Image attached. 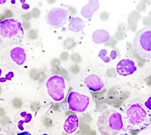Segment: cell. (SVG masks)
Wrapping results in <instances>:
<instances>
[{
	"label": "cell",
	"instance_id": "6da1fadb",
	"mask_svg": "<svg viewBox=\"0 0 151 135\" xmlns=\"http://www.w3.org/2000/svg\"><path fill=\"white\" fill-rule=\"evenodd\" d=\"M24 30L18 19L9 18L0 21V47L10 48L18 45L24 38Z\"/></svg>",
	"mask_w": 151,
	"mask_h": 135
},
{
	"label": "cell",
	"instance_id": "7a4b0ae2",
	"mask_svg": "<svg viewBox=\"0 0 151 135\" xmlns=\"http://www.w3.org/2000/svg\"><path fill=\"white\" fill-rule=\"evenodd\" d=\"M124 120L127 128L133 131H140L150 126V113L139 103L129 104L124 111Z\"/></svg>",
	"mask_w": 151,
	"mask_h": 135
},
{
	"label": "cell",
	"instance_id": "3957f363",
	"mask_svg": "<svg viewBox=\"0 0 151 135\" xmlns=\"http://www.w3.org/2000/svg\"><path fill=\"white\" fill-rule=\"evenodd\" d=\"M96 127L102 135L116 134L124 127L123 116L115 109H106L99 115Z\"/></svg>",
	"mask_w": 151,
	"mask_h": 135
},
{
	"label": "cell",
	"instance_id": "277c9868",
	"mask_svg": "<svg viewBox=\"0 0 151 135\" xmlns=\"http://www.w3.org/2000/svg\"><path fill=\"white\" fill-rule=\"evenodd\" d=\"M45 89L50 98L56 102H60L66 97L69 84L64 77L53 75L46 81Z\"/></svg>",
	"mask_w": 151,
	"mask_h": 135
},
{
	"label": "cell",
	"instance_id": "5b68a950",
	"mask_svg": "<svg viewBox=\"0 0 151 135\" xmlns=\"http://www.w3.org/2000/svg\"><path fill=\"white\" fill-rule=\"evenodd\" d=\"M132 48L141 57L151 59V25L136 32L132 40Z\"/></svg>",
	"mask_w": 151,
	"mask_h": 135
},
{
	"label": "cell",
	"instance_id": "8992f818",
	"mask_svg": "<svg viewBox=\"0 0 151 135\" xmlns=\"http://www.w3.org/2000/svg\"><path fill=\"white\" fill-rule=\"evenodd\" d=\"M68 17V10L60 7H55L50 9L46 14V21L50 27L54 28H59L66 24Z\"/></svg>",
	"mask_w": 151,
	"mask_h": 135
},
{
	"label": "cell",
	"instance_id": "52a82bcc",
	"mask_svg": "<svg viewBox=\"0 0 151 135\" xmlns=\"http://www.w3.org/2000/svg\"><path fill=\"white\" fill-rule=\"evenodd\" d=\"M90 98L88 95L77 91H71L68 95V108L77 113H82L88 108Z\"/></svg>",
	"mask_w": 151,
	"mask_h": 135
},
{
	"label": "cell",
	"instance_id": "ba28073f",
	"mask_svg": "<svg viewBox=\"0 0 151 135\" xmlns=\"http://www.w3.org/2000/svg\"><path fill=\"white\" fill-rule=\"evenodd\" d=\"M5 61L13 68L22 66L27 60L25 50L20 46H14L7 50L5 54Z\"/></svg>",
	"mask_w": 151,
	"mask_h": 135
},
{
	"label": "cell",
	"instance_id": "9c48e42d",
	"mask_svg": "<svg viewBox=\"0 0 151 135\" xmlns=\"http://www.w3.org/2000/svg\"><path fill=\"white\" fill-rule=\"evenodd\" d=\"M84 83L88 90L93 91H99L105 86L102 78L95 73L87 75L84 79Z\"/></svg>",
	"mask_w": 151,
	"mask_h": 135
},
{
	"label": "cell",
	"instance_id": "30bf717a",
	"mask_svg": "<svg viewBox=\"0 0 151 135\" xmlns=\"http://www.w3.org/2000/svg\"><path fill=\"white\" fill-rule=\"evenodd\" d=\"M136 70L137 68L134 62L129 59L121 60L120 62H118L116 67L117 73L122 77L131 75L136 72Z\"/></svg>",
	"mask_w": 151,
	"mask_h": 135
},
{
	"label": "cell",
	"instance_id": "8fae6325",
	"mask_svg": "<svg viewBox=\"0 0 151 135\" xmlns=\"http://www.w3.org/2000/svg\"><path fill=\"white\" fill-rule=\"evenodd\" d=\"M79 120L77 115H70L64 123V130L68 134L74 133L78 127Z\"/></svg>",
	"mask_w": 151,
	"mask_h": 135
},
{
	"label": "cell",
	"instance_id": "7c38bea8",
	"mask_svg": "<svg viewBox=\"0 0 151 135\" xmlns=\"http://www.w3.org/2000/svg\"><path fill=\"white\" fill-rule=\"evenodd\" d=\"M99 5L98 1H89L88 5H85L81 10V15L85 18H91L93 14L99 9Z\"/></svg>",
	"mask_w": 151,
	"mask_h": 135
},
{
	"label": "cell",
	"instance_id": "4fadbf2b",
	"mask_svg": "<svg viewBox=\"0 0 151 135\" xmlns=\"http://www.w3.org/2000/svg\"><path fill=\"white\" fill-rule=\"evenodd\" d=\"M14 77V73L10 67L5 65H0V83H6L11 80Z\"/></svg>",
	"mask_w": 151,
	"mask_h": 135
},
{
	"label": "cell",
	"instance_id": "5bb4252c",
	"mask_svg": "<svg viewBox=\"0 0 151 135\" xmlns=\"http://www.w3.org/2000/svg\"><path fill=\"white\" fill-rule=\"evenodd\" d=\"M69 21L70 24L69 26H68V29L70 31L73 32H78L83 30L85 27V23L84 21L80 18V17H70Z\"/></svg>",
	"mask_w": 151,
	"mask_h": 135
},
{
	"label": "cell",
	"instance_id": "9a60e30c",
	"mask_svg": "<svg viewBox=\"0 0 151 135\" xmlns=\"http://www.w3.org/2000/svg\"><path fill=\"white\" fill-rule=\"evenodd\" d=\"M110 39V34L105 30H97L92 35V39L96 44H102Z\"/></svg>",
	"mask_w": 151,
	"mask_h": 135
},
{
	"label": "cell",
	"instance_id": "2e32d148",
	"mask_svg": "<svg viewBox=\"0 0 151 135\" xmlns=\"http://www.w3.org/2000/svg\"><path fill=\"white\" fill-rule=\"evenodd\" d=\"M19 116L20 119L17 123V127H18L19 129L23 131L24 129L23 125L24 124H28L31 122L32 115L27 111H22L19 113Z\"/></svg>",
	"mask_w": 151,
	"mask_h": 135
},
{
	"label": "cell",
	"instance_id": "e0dca14e",
	"mask_svg": "<svg viewBox=\"0 0 151 135\" xmlns=\"http://www.w3.org/2000/svg\"><path fill=\"white\" fill-rule=\"evenodd\" d=\"M144 105L146 107V108L151 111V97L148 98V99L145 101Z\"/></svg>",
	"mask_w": 151,
	"mask_h": 135
},
{
	"label": "cell",
	"instance_id": "ac0fdd59",
	"mask_svg": "<svg viewBox=\"0 0 151 135\" xmlns=\"http://www.w3.org/2000/svg\"><path fill=\"white\" fill-rule=\"evenodd\" d=\"M17 135H32V134L29 132H28V131H24V132L18 133Z\"/></svg>",
	"mask_w": 151,
	"mask_h": 135
},
{
	"label": "cell",
	"instance_id": "d6986e66",
	"mask_svg": "<svg viewBox=\"0 0 151 135\" xmlns=\"http://www.w3.org/2000/svg\"><path fill=\"white\" fill-rule=\"evenodd\" d=\"M117 135H129L127 133H122V134H117Z\"/></svg>",
	"mask_w": 151,
	"mask_h": 135
},
{
	"label": "cell",
	"instance_id": "ffe728a7",
	"mask_svg": "<svg viewBox=\"0 0 151 135\" xmlns=\"http://www.w3.org/2000/svg\"><path fill=\"white\" fill-rule=\"evenodd\" d=\"M42 135H48V134H43Z\"/></svg>",
	"mask_w": 151,
	"mask_h": 135
},
{
	"label": "cell",
	"instance_id": "44dd1931",
	"mask_svg": "<svg viewBox=\"0 0 151 135\" xmlns=\"http://www.w3.org/2000/svg\"><path fill=\"white\" fill-rule=\"evenodd\" d=\"M0 135H6V134H0Z\"/></svg>",
	"mask_w": 151,
	"mask_h": 135
},
{
	"label": "cell",
	"instance_id": "7402d4cb",
	"mask_svg": "<svg viewBox=\"0 0 151 135\" xmlns=\"http://www.w3.org/2000/svg\"><path fill=\"white\" fill-rule=\"evenodd\" d=\"M0 131H1V128H0Z\"/></svg>",
	"mask_w": 151,
	"mask_h": 135
},
{
	"label": "cell",
	"instance_id": "603a6c76",
	"mask_svg": "<svg viewBox=\"0 0 151 135\" xmlns=\"http://www.w3.org/2000/svg\"><path fill=\"white\" fill-rule=\"evenodd\" d=\"M150 135H151V134H150Z\"/></svg>",
	"mask_w": 151,
	"mask_h": 135
}]
</instances>
